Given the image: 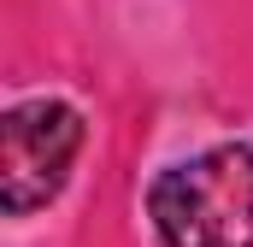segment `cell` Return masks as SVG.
I'll return each instance as SVG.
<instances>
[{
	"mask_svg": "<svg viewBox=\"0 0 253 247\" xmlns=\"http://www.w3.org/2000/svg\"><path fill=\"white\" fill-rule=\"evenodd\" d=\"M83 153V112L65 100L12 106L0 124V200L12 218L47 206L71 177V159Z\"/></svg>",
	"mask_w": 253,
	"mask_h": 247,
	"instance_id": "2",
	"label": "cell"
},
{
	"mask_svg": "<svg viewBox=\"0 0 253 247\" xmlns=\"http://www.w3.org/2000/svg\"><path fill=\"white\" fill-rule=\"evenodd\" d=\"M147 212L165 247H253V147L224 141L171 165Z\"/></svg>",
	"mask_w": 253,
	"mask_h": 247,
	"instance_id": "1",
	"label": "cell"
}]
</instances>
